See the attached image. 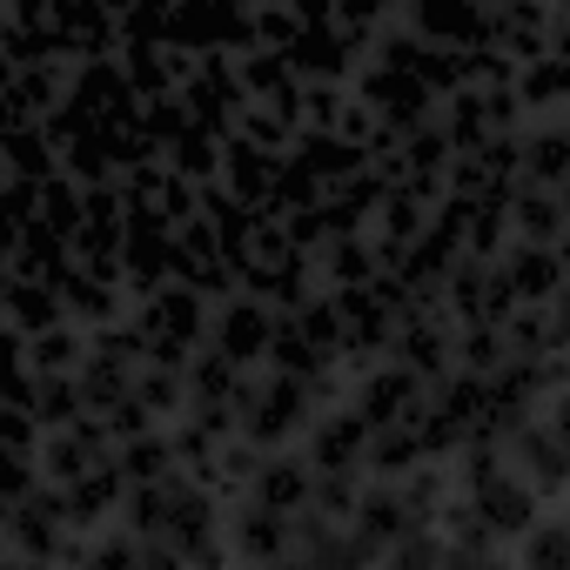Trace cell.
<instances>
[{"instance_id":"cell-1","label":"cell","mask_w":570,"mask_h":570,"mask_svg":"<svg viewBox=\"0 0 570 570\" xmlns=\"http://www.w3.org/2000/svg\"><path fill=\"white\" fill-rule=\"evenodd\" d=\"M530 570H570V530L530 537Z\"/></svg>"},{"instance_id":"cell-2","label":"cell","mask_w":570,"mask_h":570,"mask_svg":"<svg viewBox=\"0 0 570 570\" xmlns=\"http://www.w3.org/2000/svg\"><path fill=\"white\" fill-rule=\"evenodd\" d=\"M563 436H570V416H563Z\"/></svg>"}]
</instances>
